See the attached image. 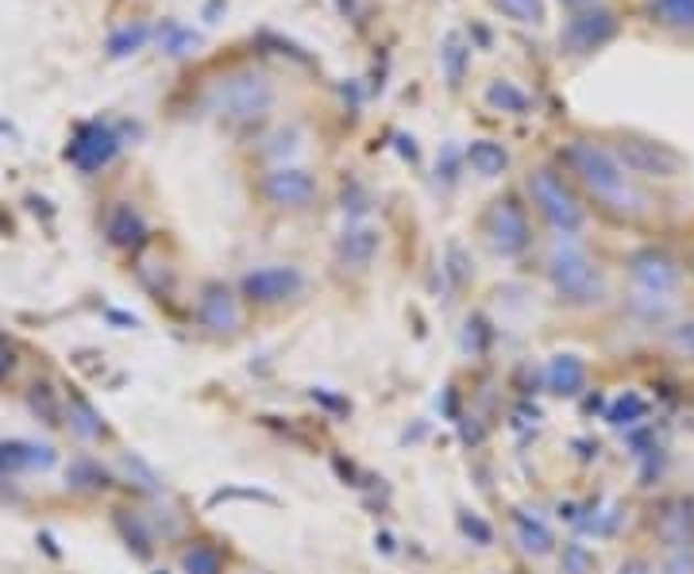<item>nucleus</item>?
<instances>
[{
    "label": "nucleus",
    "instance_id": "nucleus-20",
    "mask_svg": "<svg viewBox=\"0 0 694 574\" xmlns=\"http://www.w3.org/2000/svg\"><path fill=\"white\" fill-rule=\"evenodd\" d=\"M440 62H444V77H448L451 89H459L467 77V66H471V46L463 43V35L459 31H451L448 39H444V51H440Z\"/></svg>",
    "mask_w": 694,
    "mask_h": 574
},
{
    "label": "nucleus",
    "instance_id": "nucleus-19",
    "mask_svg": "<svg viewBox=\"0 0 694 574\" xmlns=\"http://www.w3.org/2000/svg\"><path fill=\"white\" fill-rule=\"evenodd\" d=\"M649 12L660 28L680 31V35H694V0H652Z\"/></svg>",
    "mask_w": 694,
    "mask_h": 574
},
{
    "label": "nucleus",
    "instance_id": "nucleus-18",
    "mask_svg": "<svg viewBox=\"0 0 694 574\" xmlns=\"http://www.w3.org/2000/svg\"><path fill=\"white\" fill-rule=\"evenodd\" d=\"M467 162H471L474 174L498 178V174H505V167H510V155H505V147L494 144V139H474V144L467 147Z\"/></svg>",
    "mask_w": 694,
    "mask_h": 574
},
{
    "label": "nucleus",
    "instance_id": "nucleus-9",
    "mask_svg": "<svg viewBox=\"0 0 694 574\" xmlns=\"http://www.w3.org/2000/svg\"><path fill=\"white\" fill-rule=\"evenodd\" d=\"M629 294L660 297V301H683V286H687V266L664 247H644L629 255L626 263Z\"/></svg>",
    "mask_w": 694,
    "mask_h": 574
},
{
    "label": "nucleus",
    "instance_id": "nucleus-25",
    "mask_svg": "<svg viewBox=\"0 0 694 574\" xmlns=\"http://www.w3.org/2000/svg\"><path fill=\"white\" fill-rule=\"evenodd\" d=\"M28 405H31V413H39V421H46V424H62V393L54 390V385H31V393H28Z\"/></svg>",
    "mask_w": 694,
    "mask_h": 574
},
{
    "label": "nucleus",
    "instance_id": "nucleus-5",
    "mask_svg": "<svg viewBox=\"0 0 694 574\" xmlns=\"http://www.w3.org/2000/svg\"><path fill=\"white\" fill-rule=\"evenodd\" d=\"M275 97H278L275 82H270L263 70L244 66V70L224 74L221 82H213L205 105H209V113L224 124H255L275 108Z\"/></svg>",
    "mask_w": 694,
    "mask_h": 574
},
{
    "label": "nucleus",
    "instance_id": "nucleus-10",
    "mask_svg": "<svg viewBox=\"0 0 694 574\" xmlns=\"http://www.w3.org/2000/svg\"><path fill=\"white\" fill-rule=\"evenodd\" d=\"M610 155L629 170L633 178H656V182H672V178L683 174V155L675 147L660 144V139H644V136H618V144H606Z\"/></svg>",
    "mask_w": 694,
    "mask_h": 574
},
{
    "label": "nucleus",
    "instance_id": "nucleus-11",
    "mask_svg": "<svg viewBox=\"0 0 694 574\" xmlns=\"http://www.w3.org/2000/svg\"><path fill=\"white\" fill-rule=\"evenodd\" d=\"M259 190H263V201H267L270 209L306 212V209H313L317 196H321V182H317L313 170L282 162V167H275V170H267V174H263Z\"/></svg>",
    "mask_w": 694,
    "mask_h": 574
},
{
    "label": "nucleus",
    "instance_id": "nucleus-7",
    "mask_svg": "<svg viewBox=\"0 0 694 574\" xmlns=\"http://www.w3.org/2000/svg\"><path fill=\"white\" fill-rule=\"evenodd\" d=\"M652 563L656 574H694V506L668 501L652 529Z\"/></svg>",
    "mask_w": 694,
    "mask_h": 574
},
{
    "label": "nucleus",
    "instance_id": "nucleus-17",
    "mask_svg": "<svg viewBox=\"0 0 694 574\" xmlns=\"http://www.w3.org/2000/svg\"><path fill=\"white\" fill-rule=\"evenodd\" d=\"M105 235L113 247H139L147 240V220L139 216V209H131L128 201L116 204L105 220Z\"/></svg>",
    "mask_w": 694,
    "mask_h": 574
},
{
    "label": "nucleus",
    "instance_id": "nucleus-21",
    "mask_svg": "<svg viewBox=\"0 0 694 574\" xmlns=\"http://www.w3.org/2000/svg\"><path fill=\"white\" fill-rule=\"evenodd\" d=\"M487 105L498 108V113H513V116H528L533 100H528L525 89H517L513 82H490L487 89Z\"/></svg>",
    "mask_w": 694,
    "mask_h": 574
},
{
    "label": "nucleus",
    "instance_id": "nucleus-23",
    "mask_svg": "<svg viewBox=\"0 0 694 574\" xmlns=\"http://www.w3.org/2000/svg\"><path fill=\"white\" fill-rule=\"evenodd\" d=\"M159 43L170 59H185V54H193L201 46V35L193 28H182V23H167V28L159 31Z\"/></svg>",
    "mask_w": 694,
    "mask_h": 574
},
{
    "label": "nucleus",
    "instance_id": "nucleus-4",
    "mask_svg": "<svg viewBox=\"0 0 694 574\" xmlns=\"http://www.w3.org/2000/svg\"><path fill=\"white\" fill-rule=\"evenodd\" d=\"M525 204L552 227V235H583L587 201L556 167H533L525 174Z\"/></svg>",
    "mask_w": 694,
    "mask_h": 574
},
{
    "label": "nucleus",
    "instance_id": "nucleus-31",
    "mask_svg": "<svg viewBox=\"0 0 694 574\" xmlns=\"http://www.w3.org/2000/svg\"><path fill=\"white\" fill-rule=\"evenodd\" d=\"M564 4H590V0H564Z\"/></svg>",
    "mask_w": 694,
    "mask_h": 574
},
{
    "label": "nucleus",
    "instance_id": "nucleus-22",
    "mask_svg": "<svg viewBox=\"0 0 694 574\" xmlns=\"http://www.w3.org/2000/svg\"><path fill=\"white\" fill-rule=\"evenodd\" d=\"M660 340H664V348L672 351L680 363H691L694 366V317L683 312L675 325H668L664 332H660Z\"/></svg>",
    "mask_w": 694,
    "mask_h": 574
},
{
    "label": "nucleus",
    "instance_id": "nucleus-14",
    "mask_svg": "<svg viewBox=\"0 0 694 574\" xmlns=\"http://www.w3.org/2000/svg\"><path fill=\"white\" fill-rule=\"evenodd\" d=\"M120 136H116V128L113 124H105V120H93V124H85L82 131L74 136V144L66 147V159L74 162L77 170H85V174H93V170H100V167H108V162L120 155Z\"/></svg>",
    "mask_w": 694,
    "mask_h": 574
},
{
    "label": "nucleus",
    "instance_id": "nucleus-15",
    "mask_svg": "<svg viewBox=\"0 0 694 574\" xmlns=\"http://www.w3.org/2000/svg\"><path fill=\"white\" fill-rule=\"evenodd\" d=\"M62 424H66L82 444H100V439H108V424L105 416H100V408L77 390L62 393Z\"/></svg>",
    "mask_w": 694,
    "mask_h": 574
},
{
    "label": "nucleus",
    "instance_id": "nucleus-2",
    "mask_svg": "<svg viewBox=\"0 0 694 574\" xmlns=\"http://www.w3.org/2000/svg\"><path fill=\"white\" fill-rule=\"evenodd\" d=\"M544 281L559 309L567 312H598L613 301V281L606 266L587 251L579 235H552V247L544 251Z\"/></svg>",
    "mask_w": 694,
    "mask_h": 574
},
{
    "label": "nucleus",
    "instance_id": "nucleus-1",
    "mask_svg": "<svg viewBox=\"0 0 694 574\" xmlns=\"http://www.w3.org/2000/svg\"><path fill=\"white\" fill-rule=\"evenodd\" d=\"M564 170L575 182L583 201L598 212V216L613 220V224H644L656 216V196L641 178H633L606 144L595 139H572L564 147Z\"/></svg>",
    "mask_w": 694,
    "mask_h": 574
},
{
    "label": "nucleus",
    "instance_id": "nucleus-6",
    "mask_svg": "<svg viewBox=\"0 0 694 574\" xmlns=\"http://www.w3.org/2000/svg\"><path fill=\"white\" fill-rule=\"evenodd\" d=\"M236 286L247 309H252V317H282V312L298 309L306 301L309 278L293 263H263L255 270H247Z\"/></svg>",
    "mask_w": 694,
    "mask_h": 574
},
{
    "label": "nucleus",
    "instance_id": "nucleus-26",
    "mask_svg": "<svg viewBox=\"0 0 694 574\" xmlns=\"http://www.w3.org/2000/svg\"><path fill=\"white\" fill-rule=\"evenodd\" d=\"M494 8L502 15H510V20L517 23H544V4L541 0H494Z\"/></svg>",
    "mask_w": 694,
    "mask_h": 574
},
{
    "label": "nucleus",
    "instance_id": "nucleus-28",
    "mask_svg": "<svg viewBox=\"0 0 694 574\" xmlns=\"http://www.w3.org/2000/svg\"><path fill=\"white\" fill-rule=\"evenodd\" d=\"M15 363H20V359H15V348H12V340H8V336H0V382H4V379H12Z\"/></svg>",
    "mask_w": 694,
    "mask_h": 574
},
{
    "label": "nucleus",
    "instance_id": "nucleus-8",
    "mask_svg": "<svg viewBox=\"0 0 694 574\" xmlns=\"http://www.w3.org/2000/svg\"><path fill=\"white\" fill-rule=\"evenodd\" d=\"M479 232H482V243L490 247V255L510 258V263L528 255V247H533V216H528V204L513 193L494 196V201L487 204V212H482Z\"/></svg>",
    "mask_w": 694,
    "mask_h": 574
},
{
    "label": "nucleus",
    "instance_id": "nucleus-24",
    "mask_svg": "<svg viewBox=\"0 0 694 574\" xmlns=\"http://www.w3.org/2000/svg\"><path fill=\"white\" fill-rule=\"evenodd\" d=\"M147 39H151V28H147V23H128V28L113 31V35H108V59H128V54H136Z\"/></svg>",
    "mask_w": 694,
    "mask_h": 574
},
{
    "label": "nucleus",
    "instance_id": "nucleus-16",
    "mask_svg": "<svg viewBox=\"0 0 694 574\" xmlns=\"http://www.w3.org/2000/svg\"><path fill=\"white\" fill-rule=\"evenodd\" d=\"M378 255V232L374 227H348L337 240V258L340 266H351V270H366Z\"/></svg>",
    "mask_w": 694,
    "mask_h": 574
},
{
    "label": "nucleus",
    "instance_id": "nucleus-30",
    "mask_svg": "<svg viewBox=\"0 0 694 574\" xmlns=\"http://www.w3.org/2000/svg\"><path fill=\"white\" fill-rule=\"evenodd\" d=\"M683 266H687V278H694V251L687 255V263H683Z\"/></svg>",
    "mask_w": 694,
    "mask_h": 574
},
{
    "label": "nucleus",
    "instance_id": "nucleus-29",
    "mask_svg": "<svg viewBox=\"0 0 694 574\" xmlns=\"http://www.w3.org/2000/svg\"><path fill=\"white\" fill-rule=\"evenodd\" d=\"M228 574H270V571L255 567V563H247V560H236V563H232V571H228Z\"/></svg>",
    "mask_w": 694,
    "mask_h": 574
},
{
    "label": "nucleus",
    "instance_id": "nucleus-27",
    "mask_svg": "<svg viewBox=\"0 0 694 574\" xmlns=\"http://www.w3.org/2000/svg\"><path fill=\"white\" fill-rule=\"evenodd\" d=\"M613 574H656L652 552H649V548H633V552L621 555V563L613 567Z\"/></svg>",
    "mask_w": 694,
    "mask_h": 574
},
{
    "label": "nucleus",
    "instance_id": "nucleus-13",
    "mask_svg": "<svg viewBox=\"0 0 694 574\" xmlns=\"http://www.w3.org/2000/svg\"><path fill=\"white\" fill-rule=\"evenodd\" d=\"M236 560L239 555L213 532H190L174 552V563L182 574H228Z\"/></svg>",
    "mask_w": 694,
    "mask_h": 574
},
{
    "label": "nucleus",
    "instance_id": "nucleus-3",
    "mask_svg": "<svg viewBox=\"0 0 694 574\" xmlns=\"http://www.w3.org/2000/svg\"><path fill=\"white\" fill-rule=\"evenodd\" d=\"M190 325L193 336L213 348H232L239 343L247 332H252L255 317L247 309V301L239 297V286L221 278H209L193 289V301H190Z\"/></svg>",
    "mask_w": 694,
    "mask_h": 574
},
{
    "label": "nucleus",
    "instance_id": "nucleus-12",
    "mask_svg": "<svg viewBox=\"0 0 694 574\" xmlns=\"http://www.w3.org/2000/svg\"><path fill=\"white\" fill-rule=\"evenodd\" d=\"M618 28H621V20L613 8H606V4L583 8V12H575L572 20L564 23V31H559V46H564V54H595L618 35Z\"/></svg>",
    "mask_w": 694,
    "mask_h": 574
}]
</instances>
